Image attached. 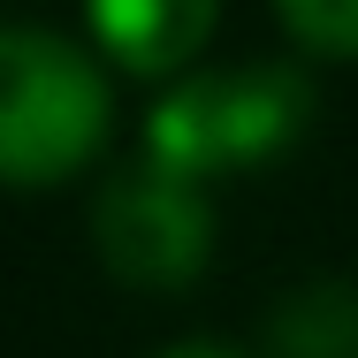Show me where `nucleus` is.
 I'll return each mask as SVG.
<instances>
[{
	"mask_svg": "<svg viewBox=\"0 0 358 358\" xmlns=\"http://www.w3.org/2000/svg\"><path fill=\"white\" fill-rule=\"evenodd\" d=\"M313 130V76L297 62H244V69H199L168 84L145 115V160L168 176H229L282 160Z\"/></svg>",
	"mask_w": 358,
	"mask_h": 358,
	"instance_id": "nucleus-1",
	"label": "nucleus"
},
{
	"mask_svg": "<svg viewBox=\"0 0 358 358\" xmlns=\"http://www.w3.org/2000/svg\"><path fill=\"white\" fill-rule=\"evenodd\" d=\"M107 122H115V92L92 46L46 23H0V176L8 183H62L107 145Z\"/></svg>",
	"mask_w": 358,
	"mask_h": 358,
	"instance_id": "nucleus-2",
	"label": "nucleus"
},
{
	"mask_svg": "<svg viewBox=\"0 0 358 358\" xmlns=\"http://www.w3.org/2000/svg\"><path fill=\"white\" fill-rule=\"evenodd\" d=\"M92 244L99 259L138 289H183L199 282L214 252V206L191 176H168L160 160H130L107 176L92 206Z\"/></svg>",
	"mask_w": 358,
	"mask_h": 358,
	"instance_id": "nucleus-3",
	"label": "nucleus"
},
{
	"mask_svg": "<svg viewBox=\"0 0 358 358\" xmlns=\"http://www.w3.org/2000/svg\"><path fill=\"white\" fill-rule=\"evenodd\" d=\"M99 46L138 76H176L221 23V0H84Z\"/></svg>",
	"mask_w": 358,
	"mask_h": 358,
	"instance_id": "nucleus-4",
	"label": "nucleus"
},
{
	"mask_svg": "<svg viewBox=\"0 0 358 358\" xmlns=\"http://www.w3.org/2000/svg\"><path fill=\"white\" fill-rule=\"evenodd\" d=\"M275 358H358V282H305L267 320Z\"/></svg>",
	"mask_w": 358,
	"mask_h": 358,
	"instance_id": "nucleus-5",
	"label": "nucleus"
},
{
	"mask_svg": "<svg viewBox=\"0 0 358 358\" xmlns=\"http://www.w3.org/2000/svg\"><path fill=\"white\" fill-rule=\"evenodd\" d=\"M275 15L305 54L358 62V0H275Z\"/></svg>",
	"mask_w": 358,
	"mask_h": 358,
	"instance_id": "nucleus-6",
	"label": "nucleus"
},
{
	"mask_svg": "<svg viewBox=\"0 0 358 358\" xmlns=\"http://www.w3.org/2000/svg\"><path fill=\"white\" fill-rule=\"evenodd\" d=\"M152 358H244V351H229V343H168V351H152Z\"/></svg>",
	"mask_w": 358,
	"mask_h": 358,
	"instance_id": "nucleus-7",
	"label": "nucleus"
}]
</instances>
